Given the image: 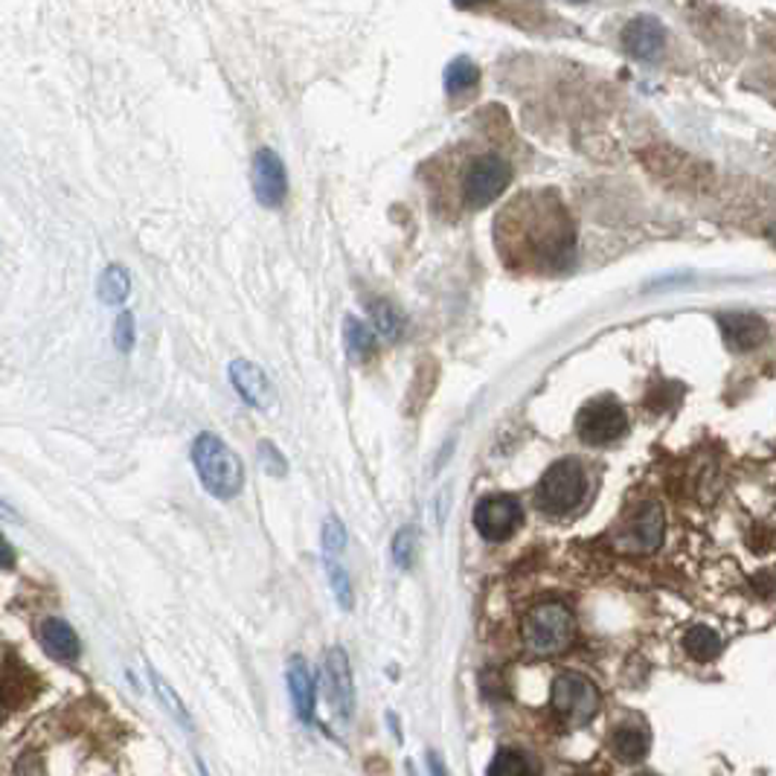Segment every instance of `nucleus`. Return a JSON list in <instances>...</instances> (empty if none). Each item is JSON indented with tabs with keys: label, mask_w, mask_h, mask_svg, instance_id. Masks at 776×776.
<instances>
[{
	"label": "nucleus",
	"mask_w": 776,
	"mask_h": 776,
	"mask_svg": "<svg viewBox=\"0 0 776 776\" xmlns=\"http://www.w3.org/2000/svg\"><path fill=\"white\" fill-rule=\"evenodd\" d=\"M495 230L506 259H518L524 268L552 271L573 256V225L550 192H530L512 201Z\"/></svg>",
	"instance_id": "1"
},
{
	"label": "nucleus",
	"mask_w": 776,
	"mask_h": 776,
	"mask_svg": "<svg viewBox=\"0 0 776 776\" xmlns=\"http://www.w3.org/2000/svg\"><path fill=\"white\" fill-rule=\"evenodd\" d=\"M573 637H576L573 611L556 599L530 608L521 623V640L533 658H556L570 649Z\"/></svg>",
	"instance_id": "2"
},
{
	"label": "nucleus",
	"mask_w": 776,
	"mask_h": 776,
	"mask_svg": "<svg viewBox=\"0 0 776 776\" xmlns=\"http://www.w3.org/2000/svg\"><path fill=\"white\" fill-rule=\"evenodd\" d=\"M192 466L199 471V480L204 483L209 495L218 500H230L242 492L244 469L242 460L236 457L230 445L216 434H201L192 443Z\"/></svg>",
	"instance_id": "3"
},
{
	"label": "nucleus",
	"mask_w": 776,
	"mask_h": 776,
	"mask_svg": "<svg viewBox=\"0 0 776 776\" xmlns=\"http://www.w3.org/2000/svg\"><path fill=\"white\" fill-rule=\"evenodd\" d=\"M587 492L585 469L576 460H559L552 462L550 469L544 471V478L538 480L535 488V504L547 514H568L573 512Z\"/></svg>",
	"instance_id": "4"
},
{
	"label": "nucleus",
	"mask_w": 776,
	"mask_h": 776,
	"mask_svg": "<svg viewBox=\"0 0 776 776\" xmlns=\"http://www.w3.org/2000/svg\"><path fill=\"white\" fill-rule=\"evenodd\" d=\"M552 713L559 715L568 727H585L596 718L599 707H602V696L585 675L578 672H561L552 680L550 689Z\"/></svg>",
	"instance_id": "5"
},
{
	"label": "nucleus",
	"mask_w": 776,
	"mask_h": 776,
	"mask_svg": "<svg viewBox=\"0 0 776 776\" xmlns=\"http://www.w3.org/2000/svg\"><path fill=\"white\" fill-rule=\"evenodd\" d=\"M576 434L585 445H614L628 434V416L616 398H590L576 416Z\"/></svg>",
	"instance_id": "6"
},
{
	"label": "nucleus",
	"mask_w": 776,
	"mask_h": 776,
	"mask_svg": "<svg viewBox=\"0 0 776 776\" xmlns=\"http://www.w3.org/2000/svg\"><path fill=\"white\" fill-rule=\"evenodd\" d=\"M512 181V166L497 157V154H483L471 163L462 175V204L469 209H483Z\"/></svg>",
	"instance_id": "7"
},
{
	"label": "nucleus",
	"mask_w": 776,
	"mask_h": 776,
	"mask_svg": "<svg viewBox=\"0 0 776 776\" xmlns=\"http://www.w3.org/2000/svg\"><path fill=\"white\" fill-rule=\"evenodd\" d=\"M524 521V506L512 495H488L474 506V530L486 542H506Z\"/></svg>",
	"instance_id": "8"
},
{
	"label": "nucleus",
	"mask_w": 776,
	"mask_h": 776,
	"mask_svg": "<svg viewBox=\"0 0 776 776\" xmlns=\"http://www.w3.org/2000/svg\"><path fill=\"white\" fill-rule=\"evenodd\" d=\"M663 542V509L658 504H640L616 530V547L628 552H651Z\"/></svg>",
	"instance_id": "9"
},
{
	"label": "nucleus",
	"mask_w": 776,
	"mask_h": 776,
	"mask_svg": "<svg viewBox=\"0 0 776 776\" xmlns=\"http://www.w3.org/2000/svg\"><path fill=\"white\" fill-rule=\"evenodd\" d=\"M323 686L332 713L338 715L341 722H349L355 710V680L349 658H346V651H343L341 646H334V649H329V654H326Z\"/></svg>",
	"instance_id": "10"
},
{
	"label": "nucleus",
	"mask_w": 776,
	"mask_h": 776,
	"mask_svg": "<svg viewBox=\"0 0 776 776\" xmlns=\"http://www.w3.org/2000/svg\"><path fill=\"white\" fill-rule=\"evenodd\" d=\"M253 192H256V201L263 207H280L285 201V192H289V178H285V166H282V157L273 149H259L256 157H253Z\"/></svg>",
	"instance_id": "11"
},
{
	"label": "nucleus",
	"mask_w": 776,
	"mask_h": 776,
	"mask_svg": "<svg viewBox=\"0 0 776 776\" xmlns=\"http://www.w3.org/2000/svg\"><path fill=\"white\" fill-rule=\"evenodd\" d=\"M230 384L256 410H271L273 402H277V390H273L271 379L256 364L244 361V358H236L230 364Z\"/></svg>",
	"instance_id": "12"
},
{
	"label": "nucleus",
	"mask_w": 776,
	"mask_h": 776,
	"mask_svg": "<svg viewBox=\"0 0 776 776\" xmlns=\"http://www.w3.org/2000/svg\"><path fill=\"white\" fill-rule=\"evenodd\" d=\"M620 41H623V47L634 59L654 62V59L663 53V44H666V29H663V24H660L658 18H651V15H637V18L625 24Z\"/></svg>",
	"instance_id": "13"
},
{
	"label": "nucleus",
	"mask_w": 776,
	"mask_h": 776,
	"mask_svg": "<svg viewBox=\"0 0 776 776\" xmlns=\"http://www.w3.org/2000/svg\"><path fill=\"white\" fill-rule=\"evenodd\" d=\"M722 334L724 343L736 349V353H750L762 346L767 338V323L759 315H748V311H733V315H724L722 320Z\"/></svg>",
	"instance_id": "14"
},
{
	"label": "nucleus",
	"mask_w": 776,
	"mask_h": 776,
	"mask_svg": "<svg viewBox=\"0 0 776 776\" xmlns=\"http://www.w3.org/2000/svg\"><path fill=\"white\" fill-rule=\"evenodd\" d=\"M285 680H289V692L291 701H294V713L300 715V722L311 724L315 722V701H317V684L311 669L300 654L289 660V669H285Z\"/></svg>",
	"instance_id": "15"
},
{
	"label": "nucleus",
	"mask_w": 776,
	"mask_h": 776,
	"mask_svg": "<svg viewBox=\"0 0 776 776\" xmlns=\"http://www.w3.org/2000/svg\"><path fill=\"white\" fill-rule=\"evenodd\" d=\"M38 640H41V649L59 663H76L81 654L79 634L59 616H47L44 623L38 625Z\"/></svg>",
	"instance_id": "16"
},
{
	"label": "nucleus",
	"mask_w": 776,
	"mask_h": 776,
	"mask_svg": "<svg viewBox=\"0 0 776 776\" xmlns=\"http://www.w3.org/2000/svg\"><path fill=\"white\" fill-rule=\"evenodd\" d=\"M651 736L643 724H620L611 733V750L620 762H643L649 756Z\"/></svg>",
	"instance_id": "17"
},
{
	"label": "nucleus",
	"mask_w": 776,
	"mask_h": 776,
	"mask_svg": "<svg viewBox=\"0 0 776 776\" xmlns=\"http://www.w3.org/2000/svg\"><path fill=\"white\" fill-rule=\"evenodd\" d=\"M370 317H372V326H376L372 332L381 334V338L390 343L402 341V334H405L407 329V320L393 303H387V300H376V303L370 306Z\"/></svg>",
	"instance_id": "18"
},
{
	"label": "nucleus",
	"mask_w": 776,
	"mask_h": 776,
	"mask_svg": "<svg viewBox=\"0 0 776 776\" xmlns=\"http://www.w3.org/2000/svg\"><path fill=\"white\" fill-rule=\"evenodd\" d=\"M684 649L692 660L707 663V660H715L722 654V637H718L713 628H707V625H692V628L684 634Z\"/></svg>",
	"instance_id": "19"
},
{
	"label": "nucleus",
	"mask_w": 776,
	"mask_h": 776,
	"mask_svg": "<svg viewBox=\"0 0 776 776\" xmlns=\"http://www.w3.org/2000/svg\"><path fill=\"white\" fill-rule=\"evenodd\" d=\"M343 343H346L349 358L364 361V358H370V355L376 353V332H372L367 323H361V320L346 317V323H343Z\"/></svg>",
	"instance_id": "20"
},
{
	"label": "nucleus",
	"mask_w": 776,
	"mask_h": 776,
	"mask_svg": "<svg viewBox=\"0 0 776 776\" xmlns=\"http://www.w3.org/2000/svg\"><path fill=\"white\" fill-rule=\"evenodd\" d=\"M131 294V273L123 265H109L100 277V300L105 306H119Z\"/></svg>",
	"instance_id": "21"
},
{
	"label": "nucleus",
	"mask_w": 776,
	"mask_h": 776,
	"mask_svg": "<svg viewBox=\"0 0 776 776\" xmlns=\"http://www.w3.org/2000/svg\"><path fill=\"white\" fill-rule=\"evenodd\" d=\"M486 776H535V767L521 750L500 748L488 762Z\"/></svg>",
	"instance_id": "22"
},
{
	"label": "nucleus",
	"mask_w": 776,
	"mask_h": 776,
	"mask_svg": "<svg viewBox=\"0 0 776 776\" xmlns=\"http://www.w3.org/2000/svg\"><path fill=\"white\" fill-rule=\"evenodd\" d=\"M480 79L478 64L471 62L469 55H457L448 67H445V91L448 93H466L471 91Z\"/></svg>",
	"instance_id": "23"
},
{
	"label": "nucleus",
	"mask_w": 776,
	"mask_h": 776,
	"mask_svg": "<svg viewBox=\"0 0 776 776\" xmlns=\"http://www.w3.org/2000/svg\"><path fill=\"white\" fill-rule=\"evenodd\" d=\"M326 570H329V585H332L334 599L341 602L343 611H353V578L343 570L338 559H326Z\"/></svg>",
	"instance_id": "24"
},
{
	"label": "nucleus",
	"mask_w": 776,
	"mask_h": 776,
	"mask_svg": "<svg viewBox=\"0 0 776 776\" xmlns=\"http://www.w3.org/2000/svg\"><path fill=\"white\" fill-rule=\"evenodd\" d=\"M416 544H419V535H416L414 524L402 526V530L396 533V538H393V559H396V564L402 570L414 568Z\"/></svg>",
	"instance_id": "25"
},
{
	"label": "nucleus",
	"mask_w": 776,
	"mask_h": 776,
	"mask_svg": "<svg viewBox=\"0 0 776 776\" xmlns=\"http://www.w3.org/2000/svg\"><path fill=\"white\" fill-rule=\"evenodd\" d=\"M346 547V530H343L341 518L329 514L323 521V550L326 559H338Z\"/></svg>",
	"instance_id": "26"
},
{
	"label": "nucleus",
	"mask_w": 776,
	"mask_h": 776,
	"mask_svg": "<svg viewBox=\"0 0 776 776\" xmlns=\"http://www.w3.org/2000/svg\"><path fill=\"white\" fill-rule=\"evenodd\" d=\"M114 343H117L119 353H131L135 349V315L123 311L114 323Z\"/></svg>",
	"instance_id": "27"
},
{
	"label": "nucleus",
	"mask_w": 776,
	"mask_h": 776,
	"mask_svg": "<svg viewBox=\"0 0 776 776\" xmlns=\"http://www.w3.org/2000/svg\"><path fill=\"white\" fill-rule=\"evenodd\" d=\"M259 457H263L265 469L271 471V474H285V460H282V454L273 448V443L259 445Z\"/></svg>",
	"instance_id": "28"
},
{
	"label": "nucleus",
	"mask_w": 776,
	"mask_h": 776,
	"mask_svg": "<svg viewBox=\"0 0 776 776\" xmlns=\"http://www.w3.org/2000/svg\"><path fill=\"white\" fill-rule=\"evenodd\" d=\"M12 568H15V550H12V544L0 535V570Z\"/></svg>",
	"instance_id": "29"
},
{
	"label": "nucleus",
	"mask_w": 776,
	"mask_h": 776,
	"mask_svg": "<svg viewBox=\"0 0 776 776\" xmlns=\"http://www.w3.org/2000/svg\"><path fill=\"white\" fill-rule=\"evenodd\" d=\"M428 776H451L448 774V767H445L443 756H440L436 750H431V753H428Z\"/></svg>",
	"instance_id": "30"
},
{
	"label": "nucleus",
	"mask_w": 776,
	"mask_h": 776,
	"mask_svg": "<svg viewBox=\"0 0 776 776\" xmlns=\"http://www.w3.org/2000/svg\"><path fill=\"white\" fill-rule=\"evenodd\" d=\"M0 514H3L7 521H18V514H15V509H12V506L7 504L3 497H0Z\"/></svg>",
	"instance_id": "31"
},
{
	"label": "nucleus",
	"mask_w": 776,
	"mask_h": 776,
	"mask_svg": "<svg viewBox=\"0 0 776 776\" xmlns=\"http://www.w3.org/2000/svg\"><path fill=\"white\" fill-rule=\"evenodd\" d=\"M634 776H658L654 771H640V774H634Z\"/></svg>",
	"instance_id": "32"
}]
</instances>
